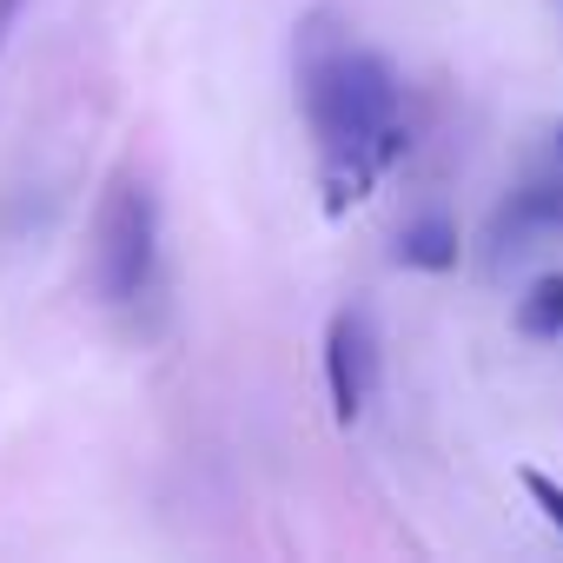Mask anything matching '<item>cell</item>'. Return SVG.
Returning a JSON list of instances; mask_svg holds the SVG:
<instances>
[{"label":"cell","mask_w":563,"mask_h":563,"mask_svg":"<svg viewBox=\"0 0 563 563\" xmlns=\"http://www.w3.org/2000/svg\"><path fill=\"white\" fill-rule=\"evenodd\" d=\"M292 60H299V107H306V126H312L319 153L378 146V133L405 120L398 67H391L385 54L358 47L352 27H345L332 8H312V14L299 21ZM372 159H378V153H372Z\"/></svg>","instance_id":"1"},{"label":"cell","mask_w":563,"mask_h":563,"mask_svg":"<svg viewBox=\"0 0 563 563\" xmlns=\"http://www.w3.org/2000/svg\"><path fill=\"white\" fill-rule=\"evenodd\" d=\"M159 272V199L140 166H113L100 219H93V286L113 312L140 306Z\"/></svg>","instance_id":"2"},{"label":"cell","mask_w":563,"mask_h":563,"mask_svg":"<svg viewBox=\"0 0 563 563\" xmlns=\"http://www.w3.org/2000/svg\"><path fill=\"white\" fill-rule=\"evenodd\" d=\"M378 385V325L365 306H339L325 325V391H332V418L358 424Z\"/></svg>","instance_id":"3"},{"label":"cell","mask_w":563,"mask_h":563,"mask_svg":"<svg viewBox=\"0 0 563 563\" xmlns=\"http://www.w3.org/2000/svg\"><path fill=\"white\" fill-rule=\"evenodd\" d=\"M530 239H563V179H523L490 212V272L517 265Z\"/></svg>","instance_id":"4"},{"label":"cell","mask_w":563,"mask_h":563,"mask_svg":"<svg viewBox=\"0 0 563 563\" xmlns=\"http://www.w3.org/2000/svg\"><path fill=\"white\" fill-rule=\"evenodd\" d=\"M391 258H398L405 272H457V258H464L457 219H451V212H418V219H405L398 239H391Z\"/></svg>","instance_id":"5"},{"label":"cell","mask_w":563,"mask_h":563,"mask_svg":"<svg viewBox=\"0 0 563 563\" xmlns=\"http://www.w3.org/2000/svg\"><path fill=\"white\" fill-rule=\"evenodd\" d=\"M378 159H372V146H339V153H319V192H325V212L332 219H345L352 206H365L372 199V186H378Z\"/></svg>","instance_id":"6"},{"label":"cell","mask_w":563,"mask_h":563,"mask_svg":"<svg viewBox=\"0 0 563 563\" xmlns=\"http://www.w3.org/2000/svg\"><path fill=\"white\" fill-rule=\"evenodd\" d=\"M517 332L523 339H563V272H543L537 286L517 299Z\"/></svg>","instance_id":"7"},{"label":"cell","mask_w":563,"mask_h":563,"mask_svg":"<svg viewBox=\"0 0 563 563\" xmlns=\"http://www.w3.org/2000/svg\"><path fill=\"white\" fill-rule=\"evenodd\" d=\"M523 490H530V504L543 510V523L563 537V484H556V477H543V471H523Z\"/></svg>","instance_id":"8"},{"label":"cell","mask_w":563,"mask_h":563,"mask_svg":"<svg viewBox=\"0 0 563 563\" xmlns=\"http://www.w3.org/2000/svg\"><path fill=\"white\" fill-rule=\"evenodd\" d=\"M556 159H563V126H556Z\"/></svg>","instance_id":"9"}]
</instances>
